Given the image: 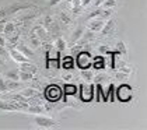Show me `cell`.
<instances>
[{"instance_id":"2e32d148","label":"cell","mask_w":147,"mask_h":130,"mask_svg":"<svg viewBox=\"0 0 147 130\" xmlns=\"http://www.w3.org/2000/svg\"><path fill=\"white\" fill-rule=\"evenodd\" d=\"M55 46L57 48V51H63V49H66V41L62 36H57L55 39Z\"/></svg>"},{"instance_id":"8fae6325","label":"cell","mask_w":147,"mask_h":130,"mask_svg":"<svg viewBox=\"0 0 147 130\" xmlns=\"http://www.w3.org/2000/svg\"><path fill=\"white\" fill-rule=\"evenodd\" d=\"M113 27H115V21H113V20H108V22H107V24H104V27H102V30H101L102 36L109 35V34L112 32Z\"/></svg>"},{"instance_id":"5b68a950","label":"cell","mask_w":147,"mask_h":130,"mask_svg":"<svg viewBox=\"0 0 147 130\" xmlns=\"http://www.w3.org/2000/svg\"><path fill=\"white\" fill-rule=\"evenodd\" d=\"M46 98L49 99V101H52V102H56L60 99L62 97V91H60V88L57 86H49L46 88Z\"/></svg>"},{"instance_id":"d4e9b609","label":"cell","mask_w":147,"mask_h":130,"mask_svg":"<svg viewBox=\"0 0 147 130\" xmlns=\"http://www.w3.org/2000/svg\"><path fill=\"white\" fill-rule=\"evenodd\" d=\"M59 15H60V20H62V22H65V24H71L70 17H69V15H66L65 13H60Z\"/></svg>"},{"instance_id":"603a6c76","label":"cell","mask_w":147,"mask_h":130,"mask_svg":"<svg viewBox=\"0 0 147 130\" xmlns=\"http://www.w3.org/2000/svg\"><path fill=\"white\" fill-rule=\"evenodd\" d=\"M65 90H66V94H70V95H73V94H76V91H77V88L76 86H66L65 87Z\"/></svg>"},{"instance_id":"7c38bea8","label":"cell","mask_w":147,"mask_h":130,"mask_svg":"<svg viewBox=\"0 0 147 130\" xmlns=\"http://www.w3.org/2000/svg\"><path fill=\"white\" fill-rule=\"evenodd\" d=\"M16 32V24L14 22H7L6 21V24H4V28H3V34L6 35V36H10V35H13V34Z\"/></svg>"},{"instance_id":"277c9868","label":"cell","mask_w":147,"mask_h":130,"mask_svg":"<svg viewBox=\"0 0 147 130\" xmlns=\"http://www.w3.org/2000/svg\"><path fill=\"white\" fill-rule=\"evenodd\" d=\"M34 122L35 125L38 127H41V129H53V127L57 126V123L55 120L51 119V118H46V116H36Z\"/></svg>"},{"instance_id":"83f0119b","label":"cell","mask_w":147,"mask_h":130,"mask_svg":"<svg viewBox=\"0 0 147 130\" xmlns=\"http://www.w3.org/2000/svg\"><path fill=\"white\" fill-rule=\"evenodd\" d=\"M91 1H92V0H80V4H81V7H87Z\"/></svg>"},{"instance_id":"e0dca14e","label":"cell","mask_w":147,"mask_h":130,"mask_svg":"<svg viewBox=\"0 0 147 130\" xmlns=\"http://www.w3.org/2000/svg\"><path fill=\"white\" fill-rule=\"evenodd\" d=\"M18 78L21 80V81H30V80H34V77L31 73H25V71H18Z\"/></svg>"},{"instance_id":"30bf717a","label":"cell","mask_w":147,"mask_h":130,"mask_svg":"<svg viewBox=\"0 0 147 130\" xmlns=\"http://www.w3.org/2000/svg\"><path fill=\"white\" fill-rule=\"evenodd\" d=\"M16 48H17V49H18V51H20L24 56H27L28 59H30V56H34V52H32V51H31V49H30L27 45H24V43L18 42L17 45H16Z\"/></svg>"},{"instance_id":"4dcf8cb0","label":"cell","mask_w":147,"mask_h":130,"mask_svg":"<svg viewBox=\"0 0 147 130\" xmlns=\"http://www.w3.org/2000/svg\"><path fill=\"white\" fill-rule=\"evenodd\" d=\"M60 1H62V0H49L48 4H49V6H56L57 3H60Z\"/></svg>"},{"instance_id":"5bb4252c","label":"cell","mask_w":147,"mask_h":130,"mask_svg":"<svg viewBox=\"0 0 147 130\" xmlns=\"http://www.w3.org/2000/svg\"><path fill=\"white\" fill-rule=\"evenodd\" d=\"M73 66H74V60H73V57H71V56H66V57H63L62 67H63L65 70H71V69H73Z\"/></svg>"},{"instance_id":"1f68e13d","label":"cell","mask_w":147,"mask_h":130,"mask_svg":"<svg viewBox=\"0 0 147 130\" xmlns=\"http://www.w3.org/2000/svg\"><path fill=\"white\" fill-rule=\"evenodd\" d=\"M104 1H105V0H95V1H94V6H95V7H100Z\"/></svg>"},{"instance_id":"8992f818","label":"cell","mask_w":147,"mask_h":130,"mask_svg":"<svg viewBox=\"0 0 147 130\" xmlns=\"http://www.w3.org/2000/svg\"><path fill=\"white\" fill-rule=\"evenodd\" d=\"M104 20L100 18V17H97V18H90V22H88V31L91 32H101L102 27H104Z\"/></svg>"},{"instance_id":"f546056e","label":"cell","mask_w":147,"mask_h":130,"mask_svg":"<svg viewBox=\"0 0 147 130\" xmlns=\"http://www.w3.org/2000/svg\"><path fill=\"white\" fill-rule=\"evenodd\" d=\"M6 43H7V39L4 36H0V46H6Z\"/></svg>"},{"instance_id":"d6a6232c","label":"cell","mask_w":147,"mask_h":130,"mask_svg":"<svg viewBox=\"0 0 147 130\" xmlns=\"http://www.w3.org/2000/svg\"><path fill=\"white\" fill-rule=\"evenodd\" d=\"M3 65H4V57L0 55V66H3Z\"/></svg>"},{"instance_id":"3957f363","label":"cell","mask_w":147,"mask_h":130,"mask_svg":"<svg viewBox=\"0 0 147 130\" xmlns=\"http://www.w3.org/2000/svg\"><path fill=\"white\" fill-rule=\"evenodd\" d=\"M27 106V102L20 101H0V109L1 110H20Z\"/></svg>"},{"instance_id":"4316f807","label":"cell","mask_w":147,"mask_h":130,"mask_svg":"<svg viewBox=\"0 0 147 130\" xmlns=\"http://www.w3.org/2000/svg\"><path fill=\"white\" fill-rule=\"evenodd\" d=\"M7 78H10V80H16V81H18L20 78H18V73H7Z\"/></svg>"},{"instance_id":"9c48e42d","label":"cell","mask_w":147,"mask_h":130,"mask_svg":"<svg viewBox=\"0 0 147 130\" xmlns=\"http://www.w3.org/2000/svg\"><path fill=\"white\" fill-rule=\"evenodd\" d=\"M20 70H21V71H25V73H31V74H35V73L38 71L36 66L32 65V63H30V60H28V62H24V63H20Z\"/></svg>"},{"instance_id":"52a82bcc","label":"cell","mask_w":147,"mask_h":130,"mask_svg":"<svg viewBox=\"0 0 147 130\" xmlns=\"http://www.w3.org/2000/svg\"><path fill=\"white\" fill-rule=\"evenodd\" d=\"M9 56H11V59L17 63H24V62H28V57L24 56L17 48H10L9 49Z\"/></svg>"},{"instance_id":"836d02e7","label":"cell","mask_w":147,"mask_h":130,"mask_svg":"<svg viewBox=\"0 0 147 130\" xmlns=\"http://www.w3.org/2000/svg\"><path fill=\"white\" fill-rule=\"evenodd\" d=\"M0 94H1V92H0Z\"/></svg>"},{"instance_id":"7a4b0ae2","label":"cell","mask_w":147,"mask_h":130,"mask_svg":"<svg viewBox=\"0 0 147 130\" xmlns=\"http://www.w3.org/2000/svg\"><path fill=\"white\" fill-rule=\"evenodd\" d=\"M116 94H118V99H119V101H122V102H129V101L133 98V90H132L130 86L123 84V86H121L118 88Z\"/></svg>"},{"instance_id":"4fadbf2b","label":"cell","mask_w":147,"mask_h":130,"mask_svg":"<svg viewBox=\"0 0 147 130\" xmlns=\"http://www.w3.org/2000/svg\"><path fill=\"white\" fill-rule=\"evenodd\" d=\"M32 32H34L35 35H36L39 39H41V41H42V39H45L46 35H48V31H46L42 25H36V27L34 28V31H32Z\"/></svg>"},{"instance_id":"ba28073f","label":"cell","mask_w":147,"mask_h":130,"mask_svg":"<svg viewBox=\"0 0 147 130\" xmlns=\"http://www.w3.org/2000/svg\"><path fill=\"white\" fill-rule=\"evenodd\" d=\"M91 66H92V69H95V70H104V69H105V57L95 56V57L92 59V62H91Z\"/></svg>"},{"instance_id":"ffe728a7","label":"cell","mask_w":147,"mask_h":130,"mask_svg":"<svg viewBox=\"0 0 147 130\" xmlns=\"http://www.w3.org/2000/svg\"><path fill=\"white\" fill-rule=\"evenodd\" d=\"M30 41H31V43H32V46H34V48H39V46H41V39H39L34 32H31Z\"/></svg>"},{"instance_id":"cb8c5ba5","label":"cell","mask_w":147,"mask_h":130,"mask_svg":"<svg viewBox=\"0 0 147 130\" xmlns=\"http://www.w3.org/2000/svg\"><path fill=\"white\" fill-rule=\"evenodd\" d=\"M116 48H118V53H119V55L126 53V46H125V43H123V42H118Z\"/></svg>"},{"instance_id":"ac0fdd59","label":"cell","mask_w":147,"mask_h":130,"mask_svg":"<svg viewBox=\"0 0 147 130\" xmlns=\"http://www.w3.org/2000/svg\"><path fill=\"white\" fill-rule=\"evenodd\" d=\"M83 30L81 28H77L74 32H73V35H71V43H76V41H79L80 38L83 36Z\"/></svg>"},{"instance_id":"7402d4cb","label":"cell","mask_w":147,"mask_h":130,"mask_svg":"<svg viewBox=\"0 0 147 130\" xmlns=\"http://www.w3.org/2000/svg\"><path fill=\"white\" fill-rule=\"evenodd\" d=\"M101 6L104 7V9H112V7L116 6V0H105Z\"/></svg>"},{"instance_id":"9a60e30c","label":"cell","mask_w":147,"mask_h":130,"mask_svg":"<svg viewBox=\"0 0 147 130\" xmlns=\"http://www.w3.org/2000/svg\"><path fill=\"white\" fill-rule=\"evenodd\" d=\"M46 67L51 69V70H57L60 65H59V59H53V57H48V62H46Z\"/></svg>"},{"instance_id":"f1b7e54d","label":"cell","mask_w":147,"mask_h":130,"mask_svg":"<svg viewBox=\"0 0 147 130\" xmlns=\"http://www.w3.org/2000/svg\"><path fill=\"white\" fill-rule=\"evenodd\" d=\"M6 21H7V18H1V20H0V34L3 32V28H4V24H6Z\"/></svg>"},{"instance_id":"44dd1931","label":"cell","mask_w":147,"mask_h":130,"mask_svg":"<svg viewBox=\"0 0 147 130\" xmlns=\"http://www.w3.org/2000/svg\"><path fill=\"white\" fill-rule=\"evenodd\" d=\"M9 88H7V80L3 76H0V92H7Z\"/></svg>"},{"instance_id":"484cf974","label":"cell","mask_w":147,"mask_h":130,"mask_svg":"<svg viewBox=\"0 0 147 130\" xmlns=\"http://www.w3.org/2000/svg\"><path fill=\"white\" fill-rule=\"evenodd\" d=\"M28 110L32 112V113H41V112H44V108L42 106H30Z\"/></svg>"},{"instance_id":"d6986e66","label":"cell","mask_w":147,"mask_h":130,"mask_svg":"<svg viewBox=\"0 0 147 130\" xmlns=\"http://www.w3.org/2000/svg\"><path fill=\"white\" fill-rule=\"evenodd\" d=\"M20 94L23 95L24 98H31V97H34L35 95V91L32 90V88H25V90H23V91H20Z\"/></svg>"},{"instance_id":"6da1fadb","label":"cell","mask_w":147,"mask_h":130,"mask_svg":"<svg viewBox=\"0 0 147 130\" xmlns=\"http://www.w3.org/2000/svg\"><path fill=\"white\" fill-rule=\"evenodd\" d=\"M91 55L88 52H86V51H83V52H80L77 55V59H76V63H77V67L81 69V70H88L91 66Z\"/></svg>"}]
</instances>
